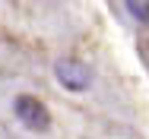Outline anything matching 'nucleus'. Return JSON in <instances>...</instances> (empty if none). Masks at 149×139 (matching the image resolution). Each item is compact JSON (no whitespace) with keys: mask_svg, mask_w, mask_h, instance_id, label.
<instances>
[{"mask_svg":"<svg viewBox=\"0 0 149 139\" xmlns=\"http://www.w3.org/2000/svg\"><path fill=\"white\" fill-rule=\"evenodd\" d=\"M13 111L19 117V123L26 130H32V133H48L51 130V114H48V108L35 95H19L13 101Z\"/></svg>","mask_w":149,"mask_h":139,"instance_id":"f257e3e1","label":"nucleus"},{"mask_svg":"<svg viewBox=\"0 0 149 139\" xmlns=\"http://www.w3.org/2000/svg\"><path fill=\"white\" fill-rule=\"evenodd\" d=\"M54 73H57V79L67 85L70 92H83V89L89 85V70H86L79 60H73V57H63V60H57Z\"/></svg>","mask_w":149,"mask_h":139,"instance_id":"f03ea898","label":"nucleus"},{"mask_svg":"<svg viewBox=\"0 0 149 139\" xmlns=\"http://www.w3.org/2000/svg\"><path fill=\"white\" fill-rule=\"evenodd\" d=\"M127 10L136 22H143V26L149 22V0H127Z\"/></svg>","mask_w":149,"mask_h":139,"instance_id":"7ed1b4c3","label":"nucleus"}]
</instances>
